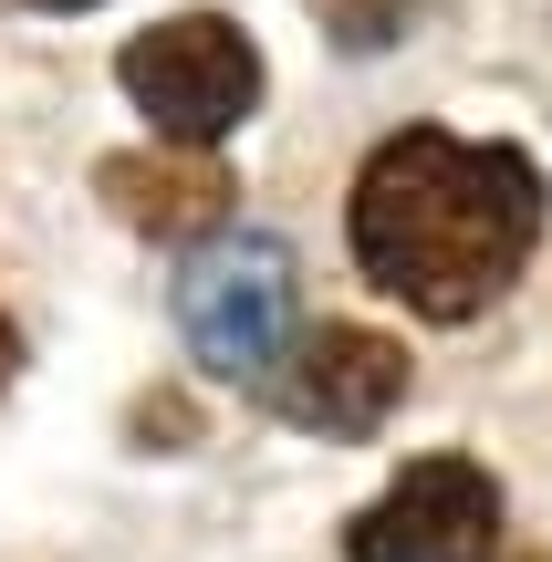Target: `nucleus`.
<instances>
[{
    "mask_svg": "<svg viewBox=\"0 0 552 562\" xmlns=\"http://www.w3.org/2000/svg\"><path fill=\"white\" fill-rule=\"evenodd\" d=\"M42 11H83V0H42Z\"/></svg>",
    "mask_w": 552,
    "mask_h": 562,
    "instance_id": "nucleus-8",
    "label": "nucleus"
},
{
    "mask_svg": "<svg viewBox=\"0 0 552 562\" xmlns=\"http://www.w3.org/2000/svg\"><path fill=\"white\" fill-rule=\"evenodd\" d=\"M115 83L136 94V115L167 146H219L261 104V42L219 11H178V21H157V32H136L115 53Z\"/></svg>",
    "mask_w": 552,
    "mask_h": 562,
    "instance_id": "nucleus-2",
    "label": "nucleus"
},
{
    "mask_svg": "<svg viewBox=\"0 0 552 562\" xmlns=\"http://www.w3.org/2000/svg\"><path fill=\"white\" fill-rule=\"evenodd\" d=\"M542 167L521 146H470L449 125H407L354 178V271L428 323H470L542 250Z\"/></svg>",
    "mask_w": 552,
    "mask_h": 562,
    "instance_id": "nucleus-1",
    "label": "nucleus"
},
{
    "mask_svg": "<svg viewBox=\"0 0 552 562\" xmlns=\"http://www.w3.org/2000/svg\"><path fill=\"white\" fill-rule=\"evenodd\" d=\"M178 334L209 375H271L292 344V250L240 229V240H209L178 281Z\"/></svg>",
    "mask_w": 552,
    "mask_h": 562,
    "instance_id": "nucleus-3",
    "label": "nucleus"
},
{
    "mask_svg": "<svg viewBox=\"0 0 552 562\" xmlns=\"http://www.w3.org/2000/svg\"><path fill=\"white\" fill-rule=\"evenodd\" d=\"M11 375H21V334H11V313H0V396H11Z\"/></svg>",
    "mask_w": 552,
    "mask_h": 562,
    "instance_id": "nucleus-7",
    "label": "nucleus"
},
{
    "mask_svg": "<svg viewBox=\"0 0 552 562\" xmlns=\"http://www.w3.org/2000/svg\"><path fill=\"white\" fill-rule=\"evenodd\" d=\"M104 209H115L125 229H146V240H199V229L229 220V167L209 157V146H157V157H104L94 167Z\"/></svg>",
    "mask_w": 552,
    "mask_h": 562,
    "instance_id": "nucleus-6",
    "label": "nucleus"
},
{
    "mask_svg": "<svg viewBox=\"0 0 552 562\" xmlns=\"http://www.w3.org/2000/svg\"><path fill=\"white\" fill-rule=\"evenodd\" d=\"M271 385H282V417L313 438H375L407 406V344L375 323H324L292 344V364H271Z\"/></svg>",
    "mask_w": 552,
    "mask_h": 562,
    "instance_id": "nucleus-5",
    "label": "nucleus"
},
{
    "mask_svg": "<svg viewBox=\"0 0 552 562\" xmlns=\"http://www.w3.org/2000/svg\"><path fill=\"white\" fill-rule=\"evenodd\" d=\"M500 552V480L480 459H417L386 501L345 521V562H491Z\"/></svg>",
    "mask_w": 552,
    "mask_h": 562,
    "instance_id": "nucleus-4",
    "label": "nucleus"
}]
</instances>
